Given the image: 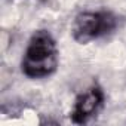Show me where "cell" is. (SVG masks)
<instances>
[{"label":"cell","instance_id":"obj_1","mask_svg":"<svg viewBox=\"0 0 126 126\" xmlns=\"http://www.w3.org/2000/svg\"><path fill=\"white\" fill-rule=\"evenodd\" d=\"M58 47L46 30L36 31L25 49L22 58V73L31 79H43L53 74L58 68Z\"/></svg>","mask_w":126,"mask_h":126},{"label":"cell","instance_id":"obj_2","mask_svg":"<svg viewBox=\"0 0 126 126\" xmlns=\"http://www.w3.org/2000/svg\"><path fill=\"white\" fill-rule=\"evenodd\" d=\"M117 25V18L110 12H80L73 22V39L82 45L110 34Z\"/></svg>","mask_w":126,"mask_h":126},{"label":"cell","instance_id":"obj_3","mask_svg":"<svg viewBox=\"0 0 126 126\" xmlns=\"http://www.w3.org/2000/svg\"><path fill=\"white\" fill-rule=\"evenodd\" d=\"M104 101V94L98 86H92L86 89L82 95L77 96L73 111L71 120L74 123H86L91 117H94L101 108Z\"/></svg>","mask_w":126,"mask_h":126}]
</instances>
